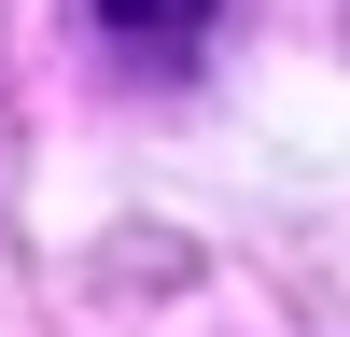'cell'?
<instances>
[{"label":"cell","mask_w":350,"mask_h":337,"mask_svg":"<svg viewBox=\"0 0 350 337\" xmlns=\"http://www.w3.org/2000/svg\"><path fill=\"white\" fill-rule=\"evenodd\" d=\"M211 14H224V0H98V28H112V56H126V71H183Z\"/></svg>","instance_id":"1"}]
</instances>
